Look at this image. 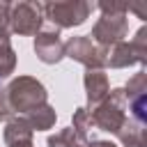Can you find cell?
Wrapping results in <instances>:
<instances>
[{"label":"cell","instance_id":"9c48e42d","mask_svg":"<svg viewBox=\"0 0 147 147\" xmlns=\"http://www.w3.org/2000/svg\"><path fill=\"white\" fill-rule=\"evenodd\" d=\"M83 85H85V94H87V106L85 108H94L99 106L108 92H110V83H108V76L103 71H85L83 76Z\"/></svg>","mask_w":147,"mask_h":147},{"label":"cell","instance_id":"7a4b0ae2","mask_svg":"<svg viewBox=\"0 0 147 147\" xmlns=\"http://www.w3.org/2000/svg\"><path fill=\"white\" fill-rule=\"evenodd\" d=\"M87 110H90V117H92L94 129L106 131V133H117V131L124 126L126 117H129L124 90H122V87H113V90L108 92V96H106L99 106L87 108Z\"/></svg>","mask_w":147,"mask_h":147},{"label":"cell","instance_id":"8992f818","mask_svg":"<svg viewBox=\"0 0 147 147\" xmlns=\"http://www.w3.org/2000/svg\"><path fill=\"white\" fill-rule=\"evenodd\" d=\"M129 34V18L126 16H101L94 28H92V34H87L96 46L101 48H110L119 41H124V37Z\"/></svg>","mask_w":147,"mask_h":147},{"label":"cell","instance_id":"7c38bea8","mask_svg":"<svg viewBox=\"0 0 147 147\" xmlns=\"http://www.w3.org/2000/svg\"><path fill=\"white\" fill-rule=\"evenodd\" d=\"M122 142V147H147V138H145V126L133 122L131 117H126L124 126L115 133Z\"/></svg>","mask_w":147,"mask_h":147},{"label":"cell","instance_id":"5b68a950","mask_svg":"<svg viewBox=\"0 0 147 147\" xmlns=\"http://www.w3.org/2000/svg\"><path fill=\"white\" fill-rule=\"evenodd\" d=\"M44 11H41V2H16L11 5V14H9V28L11 34H37L44 28Z\"/></svg>","mask_w":147,"mask_h":147},{"label":"cell","instance_id":"30bf717a","mask_svg":"<svg viewBox=\"0 0 147 147\" xmlns=\"http://www.w3.org/2000/svg\"><path fill=\"white\" fill-rule=\"evenodd\" d=\"M32 136H34V131L28 126V122H25L23 117L9 119V122L5 124V133H2L7 147H34Z\"/></svg>","mask_w":147,"mask_h":147},{"label":"cell","instance_id":"3957f363","mask_svg":"<svg viewBox=\"0 0 147 147\" xmlns=\"http://www.w3.org/2000/svg\"><path fill=\"white\" fill-rule=\"evenodd\" d=\"M94 5L87 0H62V2H41L44 21H48L53 28L64 30V28H78L83 25Z\"/></svg>","mask_w":147,"mask_h":147},{"label":"cell","instance_id":"d6986e66","mask_svg":"<svg viewBox=\"0 0 147 147\" xmlns=\"http://www.w3.org/2000/svg\"><path fill=\"white\" fill-rule=\"evenodd\" d=\"M9 14H11V2H0V37H7V39L11 34Z\"/></svg>","mask_w":147,"mask_h":147},{"label":"cell","instance_id":"52a82bcc","mask_svg":"<svg viewBox=\"0 0 147 147\" xmlns=\"http://www.w3.org/2000/svg\"><path fill=\"white\" fill-rule=\"evenodd\" d=\"M34 55L44 64H57L64 57V41L57 28H41L34 34Z\"/></svg>","mask_w":147,"mask_h":147},{"label":"cell","instance_id":"44dd1931","mask_svg":"<svg viewBox=\"0 0 147 147\" xmlns=\"http://www.w3.org/2000/svg\"><path fill=\"white\" fill-rule=\"evenodd\" d=\"M90 147H119V145H115V142H110V140H92Z\"/></svg>","mask_w":147,"mask_h":147},{"label":"cell","instance_id":"277c9868","mask_svg":"<svg viewBox=\"0 0 147 147\" xmlns=\"http://www.w3.org/2000/svg\"><path fill=\"white\" fill-rule=\"evenodd\" d=\"M64 57H71L74 62H80L90 71H103L108 51L96 46L87 34H78V37H69L64 41Z\"/></svg>","mask_w":147,"mask_h":147},{"label":"cell","instance_id":"5bb4252c","mask_svg":"<svg viewBox=\"0 0 147 147\" xmlns=\"http://www.w3.org/2000/svg\"><path fill=\"white\" fill-rule=\"evenodd\" d=\"M16 69V51L7 37H0V83L7 80Z\"/></svg>","mask_w":147,"mask_h":147},{"label":"cell","instance_id":"2e32d148","mask_svg":"<svg viewBox=\"0 0 147 147\" xmlns=\"http://www.w3.org/2000/svg\"><path fill=\"white\" fill-rule=\"evenodd\" d=\"M71 129H76V131H80V133H85L87 136V131L90 129H94V124H92V117H90V110L85 108V106H80V108H76L74 110V117H71Z\"/></svg>","mask_w":147,"mask_h":147},{"label":"cell","instance_id":"4fadbf2b","mask_svg":"<svg viewBox=\"0 0 147 147\" xmlns=\"http://www.w3.org/2000/svg\"><path fill=\"white\" fill-rule=\"evenodd\" d=\"M46 145L48 147H90V140H87L85 133L67 126V129H60L57 133L48 136Z\"/></svg>","mask_w":147,"mask_h":147},{"label":"cell","instance_id":"8fae6325","mask_svg":"<svg viewBox=\"0 0 147 147\" xmlns=\"http://www.w3.org/2000/svg\"><path fill=\"white\" fill-rule=\"evenodd\" d=\"M23 119L28 122V126L32 131H48L55 126V119H57V113L51 103H44L34 110H30L28 115H23Z\"/></svg>","mask_w":147,"mask_h":147},{"label":"cell","instance_id":"6da1fadb","mask_svg":"<svg viewBox=\"0 0 147 147\" xmlns=\"http://www.w3.org/2000/svg\"><path fill=\"white\" fill-rule=\"evenodd\" d=\"M2 90H5L7 101H9V106H11L16 117H23L30 110L48 103V92H46L44 83L37 80L34 76H16Z\"/></svg>","mask_w":147,"mask_h":147},{"label":"cell","instance_id":"ac0fdd59","mask_svg":"<svg viewBox=\"0 0 147 147\" xmlns=\"http://www.w3.org/2000/svg\"><path fill=\"white\" fill-rule=\"evenodd\" d=\"M131 46H133L136 53L147 62V25H140V30L136 32V37L131 39Z\"/></svg>","mask_w":147,"mask_h":147},{"label":"cell","instance_id":"ba28073f","mask_svg":"<svg viewBox=\"0 0 147 147\" xmlns=\"http://www.w3.org/2000/svg\"><path fill=\"white\" fill-rule=\"evenodd\" d=\"M133 64L145 67L147 62L136 53V48L131 46V41H119V44H115V46L108 48L106 67H110V69H126V67H133Z\"/></svg>","mask_w":147,"mask_h":147},{"label":"cell","instance_id":"ffe728a7","mask_svg":"<svg viewBox=\"0 0 147 147\" xmlns=\"http://www.w3.org/2000/svg\"><path fill=\"white\" fill-rule=\"evenodd\" d=\"M16 115H14V110H11V106H9V101H7V94H5V90L0 87V122H9V119H14Z\"/></svg>","mask_w":147,"mask_h":147},{"label":"cell","instance_id":"9a60e30c","mask_svg":"<svg viewBox=\"0 0 147 147\" xmlns=\"http://www.w3.org/2000/svg\"><path fill=\"white\" fill-rule=\"evenodd\" d=\"M122 90H124L126 101H133V99L147 96V74H145V69H140L138 74H133V76L129 78V83H126Z\"/></svg>","mask_w":147,"mask_h":147},{"label":"cell","instance_id":"e0dca14e","mask_svg":"<svg viewBox=\"0 0 147 147\" xmlns=\"http://www.w3.org/2000/svg\"><path fill=\"white\" fill-rule=\"evenodd\" d=\"M96 7L101 9V16H126L129 14V5L126 2H96Z\"/></svg>","mask_w":147,"mask_h":147}]
</instances>
